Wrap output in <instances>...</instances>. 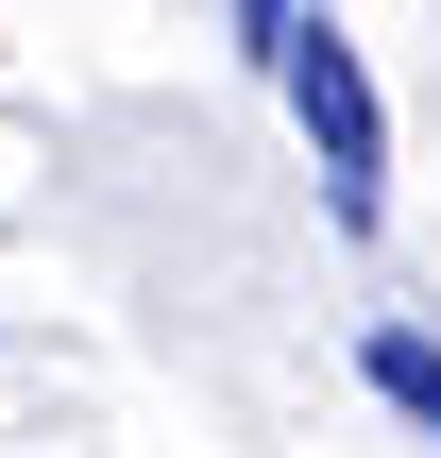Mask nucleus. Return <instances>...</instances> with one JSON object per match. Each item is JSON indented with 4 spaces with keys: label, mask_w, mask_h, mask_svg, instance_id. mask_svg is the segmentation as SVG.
<instances>
[{
    "label": "nucleus",
    "mask_w": 441,
    "mask_h": 458,
    "mask_svg": "<svg viewBox=\"0 0 441 458\" xmlns=\"http://www.w3.org/2000/svg\"><path fill=\"white\" fill-rule=\"evenodd\" d=\"M272 85H289V119H306L323 221H340V238H374V221H391V119H374V68H357V34H323V17H306V51H289Z\"/></svg>",
    "instance_id": "1"
},
{
    "label": "nucleus",
    "mask_w": 441,
    "mask_h": 458,
    "mask_svg": "<svg viewBox=\"0 0 441 458\" xmlns=\"http://www.w3.org/2000/svg\"><path fill=\"white\" fill-rule=\"evenodd\" d=\"M357 374H374V408H408V425L441 442V340H425V323H374V340H357Z\"/></svg>",
    "instance_id": "2"
},
{
    "label": "nucleus",
    "mask_w": 441,
    "mask_h": 458,
    "mask_svg": "<svg viewBox=\"0 0 441 458\" xmlns=\"http://www.w3.org/2000/svg\"><path fill=\"white\" fill-rule=\"evenodd\" d=\"M306 17H323V0H238V51H255V68H289V51H306Z\"/></svg>",
    "instance_id": "3"
}]
</instances>
